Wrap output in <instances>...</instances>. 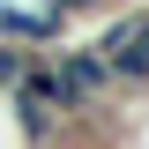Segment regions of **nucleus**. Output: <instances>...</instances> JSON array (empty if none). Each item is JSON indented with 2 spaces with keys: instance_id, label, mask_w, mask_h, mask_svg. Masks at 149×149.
I'll return each mask as SVG.
<instances>
[{
  "instance_id": "f257e3e1",
  "label": "nucleus",
  "mask_w": 149,
  "mask_h": 149,
  "mask_svg": "<svg viewBox=\"0 0 149 149\" xmlns=\"http://www.w3.org/2000/svg\"><path fill=\"white\" fill-rule=\"evenodd\" d=\"M52 74H60V97H67V112L82 119V127H90L97 112H112L104 97L119 90V82H112V67H104L97 45H60V52H52Z\"/></svg>"
},
{
  "instance_id": "423d86ee",
  "label": "nucleus",
  "mask_w": 149,
  "mask_h": 149,
  "mask_svg": "<svg viewBox=\"0 0 149 149\" xmlns=\"http://www.w3.org/2000/svg\"><path fill=\"white\" fill-rule=\"evenodd\" d=\"M142 15H149V0H142Z\"/></svg>"
},
{
  "instance_id": "39448f33",
  "label": "nucleus",
  "mask_w": 149,
  "mask_h": 149,
  "mask_svg": "<svg viewBox=\"0 0 149 149\" xmlns=\"http://www.w3.org/2000/svg\"><path fill=\"white\" fill-rule=\"evenodd\" d=\"M45 8H52V15H97L104 0H45Z\"/></svg>"
},
{
  "instance_id": "7ed1b4c3",
  "label": "nucleus",
  "mask_w": 149,
  "mask_h": 149,
  "mask_svg": "<svg viewBox=\"0 0 149 149\" xmlns=\"http://www.w3.org/2000/svg\"><path fill=\"white\" fill-rule=\"evenodd\" d=\"M0 45L60 52V45H67V15H52L45 0H0Z\"/></svg>"
},
{
  "instance_id": "f03ea898",
  "label": "nucleus",
  "mask_w": 149,
  "mask_h": 149,
  "mask_svg": "<svg viewBox=\"0 0 149 149\" xmlns=\"http://www.w3.org/2000/svg\"><path fill=\"white\" fill-rule=\"evenodd\" d=\"M90 45L104 52V67H112V82H119V90H149V15H142V8L104 15Z\"/></svg>"
},
{
  "instance_id": "20e7f679",
  "label": "nucleus",
  "mask_w": 149,
  "mask_h": 149,
  "mask_svg": "<svg viewBox=\"0 0 149 149\" xmlns=\"http://www.w3.org/2000/svg\"><path fill=\"white\" fill-rule=\"evenodd\" d=\"M22 67H30V52H22V45H0V97H15Z\"/></svg>"
}]
</instances>
